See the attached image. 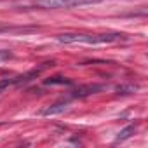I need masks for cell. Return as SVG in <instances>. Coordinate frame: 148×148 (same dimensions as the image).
Segmentation results:
<instances>
[{"label":"cell","instance_id":"obj_1","mask_svg":"<svg viewBox=\"0 0 148 148\" xmlns=\"http://www.w3.org/2000/svg\"><path fill=\"white\" fill-rule=\"evenodd\" d=\"M59 42L63 44H87V45H96V44H115V42H124L125 35L122 33H63L58 37Z\"/></svg>","mask_w":148,"mask_h":148},{"label":"cell","instance_id":"obj_2","mask_svg":"<svg viewBox=\"0 0 148 148\" xmlns=\"http://www.w3.org/2000/svg\"><path fill=\"white\" fill-rule=\"evenodd\" d=\"M103 0H37L35 7L40 9H71V7H80V5H92L99 4Z\"/></svg>","mask_w":148,"mask_h":148},{"label":"cell","instance_id":"obj_3","mask_svg":"<svg viewBox=\"0 0 148 148\" xmlns=\"http://www.w3.org/2000/svg\"><path fill=\"white\" fill-rule=\"evenodd\" d=\"M66 110H70V101H58L51 106H47L42 115L44 117H54V115H59V113H64Z\"/></svg>","mask_w":148,"mask_h":148},{"label":"cell","instance_id":"obj_4","mask_svg":"<svg viewBox=\"0 0 148 148\" xmlns=\"http://www.w3.org/2000/svg\"><path fill=\"white\" fill-rule=\"evenodd\" d=\"M134 131H136V124H134V125H127L125 129H122V131L119 132V136H117V139H115V143H120V141H125L127 138H131V136L134 134Z\"/></svg>","mask_w":148,"mask_h":148},{"label":"cell","instance_id":"obj_5","mask_svg":"<svg viewBox=\"0 0 148 148\" xmlns=\"http://www.w3.org/2000/svg\"><path fill=\"white\" fill-rule=\"evenodd\" d=\"M103 87L101 86H89V87H80L77 92H75V96H89V94H94L96 91H101Z\"/></svg>","mask_w":148,"mask_h":148},{"label":"cell","instance_id":"obj_6","mask_svg":"<svg viewBox=\"0 0 148 148\" xmlns=\"http://www.w3.org/2000/svg\"><path fill=\"white\" fill-rule=\"evenodd\" d=\"M45 84L47 86H68V84H71V80H68V79H63V77H51L49 80H45Z\"/></svg>","mask_w":148,"mask_h":148},{"label":"cell","instance_id":"obj_7","mask_svg":"<svg viewBox=\"0 0 148 148\" xmlns=\"http://www.w3.org/2000/svg\"><path fill=\"white\" fill-rule=\"evenodd\" d=\"M12 84H16V79H2V80H0V94H2L9 86H12Z\"/></svg>","mask_w":148,"mask_h":148},{"label":"cell","instance_id":"obj_8","mask_svg":"<svg viewBox=\"0 0 148 148\" xmlns=\"http://www.w3.org/2000/svg\"><path fill=\"white\" fill-rule=\"evenodd\" d=\"M12 52L11 51H5V49H2V51H0V64H4L5 61H9V59H12Z\"/></svg>","mask_w":148,"mask_h":148}]
</instances>
